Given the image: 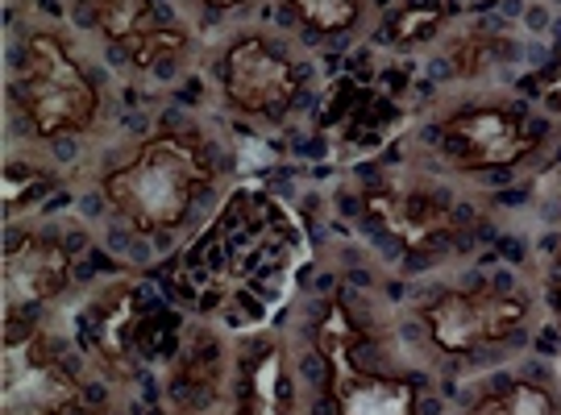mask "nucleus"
I'll return each mask as SVG.
<instances>
[{
	"mask_svg": "<svg viewBox=\"0 0 561 415\" xmlns=\"http://www.w3.org/2000/svg\"><path fill=\"white\" fill-rule=\"evenodd\" d=\"M213 183V162L196 138L162 134L101 178L104 199L138 233H167L187 220L192 204Z\"/></svg>",
	"mask_w": 561,
	"mask_h": 415,
	"instance_id": "nucleus-1",
	"label": "nucleus"
},
{
	"mask_svg": "<svg viewBox=\"0 0 561 415\" xmlns=\"http://www.w3.org/2000/svg\"><path fill=\"white\" fill-rule=\"evenodd\" d=\"M25 125L38 138H67L88 134L101 113V92L88 80L80 59L62 46L59 34H30L21 46L18 80H13Z\"/></svg>",
	"mask_w": 561,
	"mask_h": 415,
	"instance_id": "nucleus-2",
	"label": "nucleus"
},
{
	"mask_svg": "<svg viewBox=\"0 0 561 415\" xmlns=\"http://www.w3.org/2000/svg\"><path fill=\"white\" fill-rule=\"evenodd\" d=\"M317 349L329 366V407L333 415H416V387L408 378L366 374L354 361L358 328L341 303H329L317 320Z\"/></svg>",
	"mask_w": 561,
	"mask_h": 415,
	"instance_id": "nucleus-3",
	"label": "nucleus"
},
{
	"mask_svg": "<svg viewBox=\"0 0 561 415\" xmlns=\"http://www.w3.org/2000/svg\"><path fill=\"white\" fill-rule=\"evenodd\" d=\"M83 391L34 324H4V415H71Z\"/></svg>",
	"mask_w": 561,
	"mask_h": 415,
	"instance_id": "nucleus-4",
	"label": "nucleus"
},
{
	"mask_svg": "<svg viewBox=\"0 0 561 415\" xmlns=\"http://www.w3.org/2000/svg\"><path fill=\"white\" fill-rule=\"evenodd\" d=\"M537 134L512 104H470L442 120L445 154L461 171H507L537 150Z\"/></svg>",
	"mask_w": 561,
	"mask_h": 415,
	"instance_id": "nucleus-5",
	"label": "nucleus"
},
{
	"mask_svg": "<svg viewBox=\"0 0 561 415\" xmlns=\"http://www.w3.org/2000/svg\"><path fill=\"white\" fill-rule=\"evenodd\" d=\"M528 320V303L507 291H442L424 308V328L428 341L442 354H474L482 345H495L507 333H516Z\"/></svg>",
	"mask_w": 561,
	"mask_h": 415,
	"instance_id": "nucleus-6",
	"label": "nucleus"
},
{
	"mask_svg": "<svg viewBox=\"0 0 561 415\" xmlns=\"http://www.w3.org/2000/svg\"><path fill=\"white\" fill-rule=\"evenodd\" d=\"M300 67L259 34H241L221 59V88L245 117H283L300 96Z\"/></svg>",
	"mask_w": 561,
	"mask_h": 415,
	"instance_id": "nucleus-7",
	"label": "nucleus"
},
{
	"mask_svg": "<svg viewBox=\"0 0 561 415\" xmlns=\"http://www.w3.org/2000/svg\"><path fill=\"white\" fill-rule=\"evenodd\" d=\"M76 254L59 238L21 233L4 245V312H25L34 303L55 299L71 283Z\"/></svg>",
	"mask_w": 561,
	"mask_h": 415,
	"instance_id": "nucleus-8",
	"label": "nucleus"
},
{
	"mask_svg": "<svg viewBox=\"0 0 561 415\" xmlns=\"http://www.w3.org/2000/svg\"><path fill=\"white\" fill-rule=\"evenodd\" d=\"M366 212L403 250H428L454 233V204L428 187H370Z\"/></svg>",
	"mask_w": 561,
	"mask_h": 415,
	"instance_id": "nucleus-9",
	"label": "nucleus"
},
{
	"mask_svg": "<svg viewBox=\"0 0 561 415\" xmlns=\"http://www.w3.org/2000/svg\"><path fill=\"white\" fill-rule=\"evenodd\" d=\"M88 21L101 30L108 42H117L125 50H134L154 30V0H80Z\"/></svg>",
	"mask_w": 561,
	"mask_h": 415,
	"instance_id": "nucleus-10",
	"label": "nucleus"
},
{
	"mask_svg": "<svg viewBox=\"0 0 561 415\" xmlns=\"http://www.w3.org/2000/svg\"><path fill=\"white\" fill-rule=\"evenodd\" d=\"M470 415H561V412L545 387L520 378V382H507L503 391H491L479 403H470Z\"/></svg>",
	"mask_w": 561,
	"mask_h": 415,
	"instance_id": "nucleus-11",
	"label": "nucleus"
},
{
	"mask_svg": "<svg viewBox=\"0 0 561 415\" xmlns=\"http://www.w3.org/2000/svg\"><path fill=\"white\" fill-rule=\"evenodd\" d=\"M287 403V378H283V349H266L245 382V415H283Z\"/></svg>",
	"mask_w": 561,
	"mask_h": 415,
	"instance_id": "nucleus-12",
	"label": "nucleus"
},
{
	"mask_svg": "<svg viewBox=\"0 0 561 415\" xmlns=\"http://www.w3.org/2000/svg\"><path fill=\"white\" fill-rule=\"evenodd\" d=\"M287 9L312 34H345L362 18V0H287Z\"/></svg>",
	"mask_w": 561,
	"mask_h": 415,
	"instance_id": "nucleus-13",
	"label": "nucleus"
},
{
	"mask_svg": "<svg viewBox=\"0 0 561 415\" xmlns=\"http://www.w3.org/2000/svg\"><path fill=\"white\" fill-rule=\"evenodd\" d=\"M134 296L129 291H121V296L108 299V312L104 320L96 324V345H101V354L108 361H121L125 357V333H129V324H134Z\"/></svg>",
	"mask_w": 561,
	"mask_h": 415,
	"instance_id": "nucleus-14",
	"label": "nucleus"
},
{
	"mask_svg": "<svg viewBox=\"0 0 561 415\" xmlns=\"http://www.w3.org/2000/svg\"><path fill=\"white\" fill-rule=\"evenodd\" d=\"M442 25H445L442 9H428V4H421V9H403L400 18H391V25H387V38H391V46H421V42L433 38Z\"/></svg>",
	"mask_w": 561,
	"mask_h": 415,
	"instance_id": "nucleus-15",
	"label": "nucleus"
},
{
	"mask_svg": "<svg viewBox=\"0 0 561 415\" xmlns=\"http://www.w3.org/2000/svg\"><path fill=\"white\" fill-rule=\"evenodd\" d=\"M507 55H512V46L503 38H466L454 50V62H458V71H466V76H479L491 62L507 59Z\"/></svg>",
	"mask_w": 561,
	"mask_h": 415,
	"instance_id": "nucleus-16",
	"label": "nucleus"
},
{
	"mask_svg": "<svg viewBox=\"0 0 561 415\" xmlns=\"http://www.w3.org/2000/svg\"><path fill=\"white\" fill-rule=\"evenodd\" d=\"M549 299H553V308H558V316H561V257H558V266H553V283H549Z\"/></svg>",
	"mask_w": 561,
	"mask_h": 415,
	"instance_id": "nucleus-17",
	"label": "nucleus"
},
{
	"mask_svg": "<svg viewBox=\"0 0 561 415\" xmlns=\"http://www.w3.org/2000/svg\"><path fill=\"white\" fill-rule=\"evenodd\" d=\"M545 100H553V104H561V76H553V80L545 83Z\"/></svg>",
	"mask_w": 561,
	"mask_h": 415,
	"instance_id": "nucleus-18",
	"label": "nucleus"
},
{
	"mask_svg": "<svg viewBox=\"0 0 561 415\" xmlns=\"http://www.w3.org/2000/svg\"><path fill=\"white\" fill-rule=\"evenodd\" d=\"M208 9H238V4H245V0H204Z\"/></svg>",
	"mask_w": 561,
	"mask_h": 415,
	"instance_id": "nucleus-19",
	"label": "nucleus"
}]
</instances>
